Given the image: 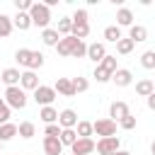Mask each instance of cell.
Listing matches in <instances>:
<instances>
[{
    "instance_id": "6da1fadb",
    "label": "cell",
    "mask_w": 155,
    "mask_h": 155,
    "mask_svg": "<svg viewBox=\"0 0 155 155\" xmlns=\"http://www.w3.org/2000/svg\"><path fill=\"white\" fill-rule=\"evenodd\" d=\"M2 99H5V104H7L10 109H24V107H27V102H29L27 92H24L19 85L7 87V90H5V94H2Z\"/></svg>"
},
{
    "instance_id": "7a4b0ae2",
    "label": "cell",
    "mask_w": 155,
    "mask_h": 155,
    "mask_svg": "<svg viewBox=\"0 0 155 155\" xmlns=\"http://www.w3.org/2000/svg\"><path fill=\"white\" fill-rule=\"evenodd\" d=\"M29 17H31V27H41V29H48V22H51V10H48L44 2H31Z\"/></svg>"
},
{
    "instance_id": "3957f363",
    "label": "cell",
    "mask_w": 155,
    "mask_h": 155,
    "mask_svg": "<svg viewBox=\"0 0 155 155\" xmlns=\"http://www.w3.org/2000/svg\"><path fill=\"white\" fill-rule=\"evenodd\" d=\"M94 150H97L99 155H114L116 150H121V140H119V136L99 138V140L94 143Z\"/></svg>"
},
{
    "instance_id": "277c9868",
    "label": "cell",
    "mask_w": 155,
    "mask_h": 155,
    "mask_svg": "<svg viewBox=\"0 0 155 155\" xmlns=\"http://www.w3.org/2000/svg\"><path fill=\"white\" fill-rule=\"evenodd\" d=\"M53 99H56V90H53L51 85H39V87L34 90V102H36L39 107H51Z\"/></svg>"
},
{
    "instance_id": "5b68a950",
    "label": "cell",
    "mask_w": 155,
    "mask_h": 155,
    "mask_svg": "<svg viewBox=\"0 0 155 155\" xmlns=\"http://www.w3.org/2000/svg\"><path fill=\"white\" fill-rule=\"evenodd\" d=\"M92 131H94L99 138L116 136V121H111L109 116H107V119H97V121H92Z\"/></svg>"
},
{
    "instance_id": "8992f818",
    "label": "cell",
    "mask_w": 155,
    "mask_h": 155,
    "mask_svg": "<svg viewBox=\"0 0 155 155\" xmlns=\"http://www.w3.org/2000/svg\"><path fill=\"white\" fill-rule=\"evenodd\" d=\"M19 87H22L24 92H34V90L39 87V75H36L34 70H22V75H19Z\"/></svg>"
},
{
    "instance_id": "52a82bcc",
    "label": "cell",
    "mask_w": 155,
    "mask_h": 155,
    "mask_svg": "<svg viewBox=\"0 0 155 155\" xmlns=\"http://www.w3.org/2000/svg\"><path fill=\"white\" fill-rule=\"evenodd\" d=\"M128 114H131V109H128V104H126V102L116 99V102H111V104H109V119H111V121H116V124H119V121H121L124 116H128Z\"/></svg>"
},
{
    "instance_id": "ba28073f",
    "label": "cell",
    "mask_w": 155,
    "mask_h": 155,
    "mask_svg": "<svg viewBox=\"0 0 155 155\" xmlns=\"http://www.w3.org/2000/svg\"><path fill=\"white\" fill-rule=\"evenodd\" d=\"M78 114H75V109H63V111H58V126L61 128H75L78 126Z\"/></svg>"
},
{
    "instance_id": "9c48e42d",
    "label": "cell",
    "mask_w": 155,
    "mask_h": 155,
    "mask_svg": "<svg viewBox=\"0 0 155 155\" xmlns=\"http://www.w3.org/2000/svg\"><path fill=\"white\" fill-rule=\"evenodd\" d=\"M70 150H73V155H90V153H94V140L92 138H78L70 145Z\"/></svg>"
},
{
    "instance_id": "30bf717a",
    "label": "cell",
    "mask_w": 155,
    "mask_h": 155,
    "mask_svg": "<svg viewBox=\"0 0 155 155\" xmlns=\"http://www.w3.org/2000/svg\"><path fill=\"white\" fill-rule=\"evenodd\" d=\"M78 41H80V39H75V36H63V39L56 44V51H58V56H73V51H75Z\"/></svg>"
},
{
    "instance_id": "8fae6325",
    "label": "cell",
    "mask_w": 155,
    "mask_h": 155,
    "mask_svg": "<svg viewBox=\"0 0 155 155\" xmlns=\"http://www.w3.org/2000/svg\"><path fill=\"white\" fill-rule=\"evenodd\" d=\"M104 56H107V48H104V44H97V41H94V44H87V56H85V58H90L94 65H99Z\"/></svg>"
},
{
    "instance_id": "7c38bea8",
    "label": "cell",
    "mask_w": 155,
    "mask_h": 155,
    "mask_svg": "<svg viewBox=\"0 0 155 155\" xmlns=\"http://www.w3.org/2000/svg\"><path fill=\"white\" fill-rule=\"evenodd\" d=\"M111 82H114L116 87H128V85L133 82V73H131L128 68H116V73L111 75Z\"/></svg>"
},
{
    "instance_id": "4fadbf2b",
    "label": "cell",
    "mask_w": 155,
    "mask_h": 155,
    "mask_svg": "<svg viewBox=\"0 0 155 155\" xmlns=\"http://www.w3.org/2000/svg\"><path fill=\"white\" fill-rule=\"evenodd\" d=\"M56 94H63V97H75V87H73V80L70 78H58L56 85H53Z\"/></svg>"
},
{
    "instance_id": "5bb4252c",
    "label": "cell",
    "mask_w": 155,
    "mask_h": 155,
    "mask_svg": "<svg viewBox=\"0 0 155 155\" xmlns=\"http://www.w3.org/2000/svg\"><path fill=\"white\" fill-rule=\"evenodd\" d=\"M153 92H155V82H153L150 78H140V80L136 82V94H138V97H145V99H148Z\"/></svg>"
},
{
    "instance_id": "9a60e30c",
    "label": "cell",
    "mask_w": 155,
    "mask_h": 155,
    "mask_svg": "<svg viewBox=\"0 0 155 155\" xmlns=\"http://www.w3.org/2000/svg\"><path fill=\"white\" fill-rule=\"evenodd\" d=\"M116 27H133V12L128 7H119L116 10Z\"/></svg>"
},
{
    "instance_id": "2e32d148",
    "label": "cell",
    "mask_w": 155,
    "mask_h": 155,
    "mask_svg": "<svg viewBox=\"0 0 155 155\" xmlns=\"http://www.w3.org/2000/svg\"><path fill=\"white\" fill-rule=\"evenodd\" d=\"M41 65H44V53H41V51H29V56H27V61H24V68L36 73V68H41Z\"/></svg>"
},
{
    "instance_id": "e0dca14e",
    "label": "cell",
    "mask_w": 155,
    "mask_h": 155,
    "mask_svg": "<svg viewBox=\"0 0 155 155\" xmlns=\"http://www.w3.org/2000/svg\"><path fill=\"white\" fill-rule=\"evenodd\" d=\"M19 75H22V73H19L17 68H5V70L0 73V80H2L7 87H15V85H19Z\"/></svg>"
},
{
    "instance_id": "ac0fdd59",
    "label": "cell",
    "mask_w": 155,
    "mask_h": 155,
    "mask_svg": "<svg viewBox=\"0 0 155 155\" xmlns=\"http://www.w3.org/2000/svg\"><path fill=\"white\" fill-rule=\"evenodd\" d=\"M128 39H131L133 44H140V41L148 39V29H145L143 24H133V27H128Z\"/></svg>"
},
{
    "instance_id": "d6986e66",
    "label": "cell",
    "mask_w": 155,
    "mask_h": 155,
    "mask_svg": "<svg viewBox=\"0 0 155 155\" xmlns=\"http://www.w3.org/2000/svg\"><path fill=\"white\" fill-rule=\"evenodd\" d=\"M44 153H46V155H61V153H63L61 140H58V138H48V136H44Z\"/></svg>"
},
{
    "instance_id": "ffe728a7",
    "label": "cell",
    "mask_w": 155,
    "mask_h": 155,
    "mask_svg": "<svg viewBox=\"0 0 155 155\" xmlns=\"http://www.w3.org/2000/svg\"><path fill=\"white\" fill-rule=\"evenodd\" d=\"M12 24H15V29L27 31V29L31 27V17H29V12H17V15L12 17Z\"/></svg>"
},
{
    "instance_id": "44dd1931",
    "label": "cell",
    "mask_w": 155,
    "mask_h": 155,
    "mask_svg": "<svg viewBox=\"0 0 155 155\" xmlns=\"http://www.w3.org/2000/svg\"><path fill=\"white\" fill-rule=\"evenodd\" d=\"M39 119L48 126V124H58V109H53V107H41L39 109Z\"/></svg>"
},
{
    "instance_id": "7402d4cb",
    "label": "cell",
    "mask_w": 155,
    "mask_h": 155,
    "mask_svg": "<svg viewBox=\"0 0 155 155\" xmlns=\"http://www.w3.org/2000/svg\"><path fill=\"white\" fill-rule=\"evenodd\" d=\"M17 136V124H12V121H7V124H0V143H5V140H12Z\"/></svg>"
},
{
    "instance_id": "603a6c76",
    "label": "cell",
    "mask_w": 155,
    "mask_h": 155,
    "mask_svg": "<svg viewBox=\"0 0 155 155\" xmlns=\"http://www.w3.org/2000/svg\"><path fill=\"white\" fill-rule=\"evenodd\" d=\"M17 136H22L24 140H29V138L36 136V126H34L31 121H22V124L17 126Z\"/></svg>"
},
{
    "instance_id": "cb8c5ba5",
    "label": "cell",
    "mask_w": 155,
    "mask_h": 155,
    "mask_svg": "<svg viewBox=\"0 0 155 155\" xmlns=\"http://www.w3.org/2000/svg\"><path fill=\"white\" fill-rule=\"evenodd\" d=\"M12 29H15V24H12V17L0 12V39H7V36L12 34Z\"/></svg>"
},
{
    "instance_id": "d4e9b609",
    "label": "cell",
    "mask_w": 155,
    "mask_h": 155,
    "mask_svg": "<svg viewBox=\"0 0 155 155\" xmlns=\"http://www.w3.org/2000/svg\"><path fill=\"white\" fill-rule=\"evenodd\" d=\"M41 41H44L46 46H53V48H56V44L61 41V36H58V31H56V29H51V27H48V29H41Z\"/></svg>"
},
{
    "instance_id": "484cf974",
    "label": "cell",
    "mask_w": 155,
    "mask_h": 155,
    "mask_svg": "<svg viewBox=\"0 0 155 155\" xmlns=\"http://www.w3.org/2000/svg\"><path fill=\"white\" fill-rule=\"evenodd\" d=\"M133 46H136V44H133L128 36H121V39L116 41V53H119V56H128V53L133 51Z\"/></svg>"
},
{
    "instance_id": "4316f807",
    "label": "cell",
    "mask_w": 155,
    "mask_h": 155,
    "mask_svg": "<svg viewBox=\"0 0 155 155\" xmlns=\"http://www.w3.org/2000/svg\"><path fill=\"white\" fill-rule=\"evenodd\" d=\"M58 140H61V145H63V148H65V145L70 148V145L78 140V133H75V128H63V131H61V136H58Z\"/></svg>"
},
{
    "instance_id": "83f0119b",
    "label": "cell",
    "mask_w": 155,
    "mask_h": 155,
    "mask_svg": "<svg viewBox=\"0 0 155 155\" xmlns=\"http://www.w3.org/2000/svg\"><path fill=\"white\" fill-rule=\"evenodd\" d=\"M70 29H73V19H70V17H61V19H58V27H56L58 36H61V39H63V36H70Z\"/></svg>"
},
{
    "instance_id": "f1b7e54d",
    "label": "cell",
    "mask_w": 155,
    "mask_h": 155,
    "mask_svg": "<svg viewBox=\"0 0 155 155\" xmlns=\"http://www.w3.org/2000/svg\"><path fill=\"white\" fill-rule=\"evenodd\" d=\"M124 34H121V29L116 27V24H109V27H104V39L107 41H111V44H116L119 39H121Z\"/></svg>"
},
{
    "instance_id": "f546056e",
    "label": "cell",
    "mask_w": 155,
    "mask_h": 155,
    "mask_svg": "<svg viewBox=\"0 0 155 155\" xmlns=\"http://www.w3.org/2000/svg\"><path fill=\"white\" fill-rule=\"evenodd\" d=\"M111 75H114V73H109L107 68H102V65H94V73H92V78H94V80H97L99 85L109 82V80H111Z\"/></svg>"
},
{
    "instance_id": "4dcf8cb0",
    "label": "cell",
    "mask_w": 155,
    "mask_h": 155,
    "mask_svg": "<svg viewBox=\"0 0 155 155\" xmlns=\"http://www.w3.org/2000/svg\"><path fill=\"white\" fill-rule=\"evenodd\" d=\"M75 133H78V138H90V136L94 133V131H92V121H78Z\"/></svg>"
},
{
    "instance_id": "1f68e13d",
    "label": "cell",
    "mask_w": 155,
    "mask_h": 155,
    "mask_svg": "<svg viewBox=\"0 0 155 155\" xmlns=\"http://www.w3.org/2000/svg\"><path fill=\"white\" fill-rule=\"evenodd\" d=\"M140 65L145 70H153L155 68V51H143L140 53Z\"/></svg>"
},
{
    "instance_id": "d6a6232c",
    "label": "cell",
    "mask_w": 155,
    "mask_h": 155,
    "mask_svg": "<svg viewBox=\"0 0 155 155\" xmlns=\"http://www.w3.org/2000/svg\"><path fill=\"white\" fill-rule=\"evenodd\" d=\"M90 34V24H73V29H70V36H75V39H85Z\"/></svg>"
},
{
    "instance_id": "836d02e7",
    "label": "cell",
    "mask_w": 155,
    "mask_h": 155,
    "mask_svg": "<svg viewBox=\"0 0 155 155\" xmlns=\"http://www.w3.org/2000/svg\"><path fill=\"white\" fill-rule=\"evenodd\" d=\"M99 65H102V68H107L109 73H116V68H119V65H116V56H111V53H107V56L102 58V63H99Z\"/></svg>"
},
{
    "instance_id": "e575fe53",
    "label": "cell",
    "mask_w": 155,
    "mask_h": 155,
    "mask_svg": "<svg viewBox=\"0 0 155 155\" xmlns=\"http://www.w3.org/2000/svg\"><path fill=\"white\" fill-rule=\"evenodd\" d=\"M70 19H73V24H90V22H87V19H90V17H87V10H82V7L75 10Z\"/></svg>"
},
{
    "instance_id": "d590c367",
    "label": "cell",
    "mask_w": 155,
    "mask_h": 155,
    "mask_svg": "<svg viewBox=\"0 0 155 155\" xmlns=\"http://www.w3.org/2000/svg\"><path fill=\"white\" fill-rule=\"evenodd\" d=\"M73 87H75V94L78 92H87L90 90V80L87 78H73Z\"/></svg>"
},
{
    "instance_id": "8d00e7d4",
    "label": "cell",
    "mask_w": 155,
    "mask_h": 155,
    "mask_svg": "<svg viewBox=\"0 0 155 155\" xmlns=\"http://www.w3.org/2000/svg\"><path fill=\"white\" fill-rule=\"evenodd\" d=\"M10 116H12V109H10V107L5 104V99L0 97V124H7Z\"/></svg>"
},
{
    "instance_id": "74e56055",
    "label": "cell",
    "mask_w": 155,
    "mask_h": 155,
    "mask_svg": "<svg viewBox=\"0 0 155 155\" xmlns=\"http://www.w3.org/2000/svg\"><path fill=\"white\" fill-rule=\"evenodd\" d=\"M119 126H121L124 131H133V128H136V116H133V114H128V116H124V119L119 121Z\"/></svg>"
},
{
    "instance_id": "f35d334b",
    "label": "cell",
    "mask_w": 155,
    "mask_h": 155,
    "mask_svg": "<svg viewBox=\"0 0 155 155\" xmlns=\"http://www.w3.org/2000/svg\"><path fill=\"white\" fill-rule=\"evenodd\" d=\"M61 131H63V128H61L58 124H48V126L44 128V136H48V138H58V136H61Z\"/></svg>"
},
{
    "instance_id": "ab89813d",
    "label": "cell",
    "mask_w": 155,
    "mask_h": 155,
    "mask_svg": "<svg viewBox=\"0 0 155 155\" xmlns=\"http://www.w3.org/2000/svg\"><path fill=\"white\" fill-rule=\"evenodd\" d=\"M85 56H87V44L85 41H78V46L73 51V58H85Z\"/></svg>"
},
{
    "instance_id": "60d3db41",
    "label": "cell",
    "mask_w": 155,
    "mask_h": 155,
    "mask_svg": "<svg viewBox=\"0 0 155 155\" xmlns=\"http://www.w3.org/2000/svg\"><path fill=\"white\" fill-rule=\"evenodd\" d=\"M15 7H17V12H29L31 10V0H15Z\"/></svg>"
},
{
    "instance_id": "b9f144b4",
    "label": "cell",
    "mask_w": 155,
    "mask_h": 155,
    "mask_svg": "<svg viewBox=\"0 0 155 155\" xmlns=\"http://www.w3.org/2000/svg\"><path fill=\"white\" fill-rule=\"evenodd\" d=\"M145 102H148V109H150V111H155V92H153V94H150Z\"/></svg>"
},
{
    "instance_id": "7bdbcfd3",
    "label": "cell",
    "mask_w": 155,
    "mask_h": 155,
    "mask_svg": "<svg viewBox=\"0 0 155 155\" xmlns=\"http://www.w3.org/2000/svg\"><path fill=\"white\" fill-rule=\"evenodd\" d=\"M114 155H131V153H128V150H116Z\"/></svg>"
},
{
    "instance_id": "ee69618b",
    "label": "cell",
    "mask_w": 155,
    "mask_h": 155,
    "mask_svg": "<svg viewBox=\"0 0 155 155\" xmlns=\"http://www.w3.org/2000/svg\"><path fill=\"white\" fill-rule=\"evenodd\" d=\"M150 153H153V155H155V140H153V143H150Z\"/></svg>"
},
{
    "instance_id": "f6af8a7d",
    "label": "cell",
    "mask_w": 155,
    "mask_h": 155,
    "mask_svg": "<svg viewBox=\"0 0 155 155\" xmlns=\"http://www.w3.org/2000/svg\"><path fill=\"white\" fill-rule=\"evenodd\" d=\"M0 148H2V143H0Z\"/></svg>"
}]
</instances>
